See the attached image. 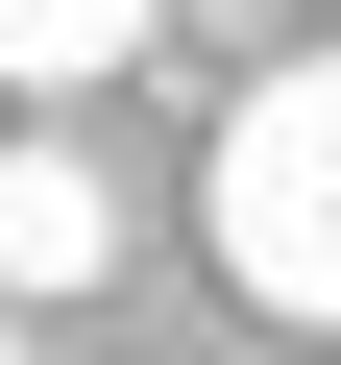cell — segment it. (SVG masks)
Wrapping results in <instances>:
<instances>
[{"instance_id":"obj_1","label":"cell","mask_w":341,"mask_h":365,"mask_svg":"<svg viewBox=\"0 0 341 365\" xmlns=\"http://www.w3.org/2000/svg\"><path fill=\"white\" fill-rule=\"evenodd\" d=\"M195 220H220V292L244 317H341V49H292V73L220 98Z\"/></svg>"},{"instance_id":"obj_2","label":"cell","mask_w":341,"mask_h":365,"mask_svg":"<svg viewBox=\"0 0 341 365\" xmlns=\"http://www.w3.org/2000/svg\"><path fill=\"white\" fill-rule=\"evenodd\" d=\"M98 268H122V170L25 122V146H0V317H49V292H98Z\"/></svg>"},{"instance_id":"obj_3","label":"cell","mask_w":341,"mask_h":365,"mask_svg":"<svg viewBox=\"0 0 341 365\" xmlns=\"http://www.w3.org/2000/svg\"><path fill=\"white\" fill-rule=\"evenodd\" d=\"M170 25V0H0V98H73V73H122Z\"/></svg>"},{"instance_id":"obj_4","label":"cell","mask_w":341,"mask_h":365,"mask_svg":"<svg viewBox=\"0 0 341 365\" xmlns=\"http://www.w3.org/2000/svg\"><path fill=\"white\" fill-rule=\"evenodd\" d=\"M0 365H49V317H0Z\"/></svg>"}]
</instances>
